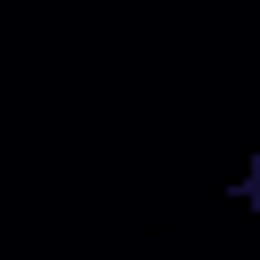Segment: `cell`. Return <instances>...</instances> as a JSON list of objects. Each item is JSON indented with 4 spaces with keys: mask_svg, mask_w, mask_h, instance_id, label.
Masks as SVG:
<instances>
[{
    "mask_svg": "<svg viewBox=\"0 0 260 260\" xmlns=\"http://www.w3.org/2000/svg\"><path fill=\"white\" fill-rule=\"evenodd\" d=\"M228 203H236V211H260V146H244V162H236V179H228Z\"/></svg>",
    "mask_w": 260,
    "mask_h": 260,
    "instance_id": "6da1fadb",
    "label": "cell"
}]
</instances>
